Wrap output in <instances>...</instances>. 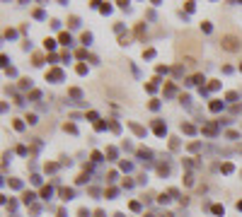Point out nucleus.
I'll return each mask as SVG.
<instances>
[{
    "label": "nucleus",
    "mask_w": 242,
    "mask_h": 217,
    "mask_svg": "<svg viewBox=\"0 0 242 217\" xmlns=\"http://www.w3.org/2000/svg\"><path fill=\"white\" fill-rule=\"evenodd\" d=\"M204 133H206V135H215V125H213V123L206 125V128H204Z\"/></svg>",
    "instance_id": "nucleus-4"
},
{
    "label": "nucleus",
    "mask_w": 242,
    "mask_h": 217,
    "mask_svg": "<svg viewBox=\"0 0 242 217\" xmlns=\"http://www.w3.org/2000/svg\"><path fill=\"white\" fill-rule=\"evenodd\" d=\"M201 80H204V75H194L189 82H191V85H196V82H201Z\"/></svg>",
    "instance_id": "nucleus-5"
},
{
    "label": "nucleus",
    "mask_w": 242,
    "mask_h": 217,
    "mask_svg": "<svg viewBox=\"0 0 242 217\" xmlns=\"http://www.w3.org/2000/svg\"><path fill=\"white\" fill-rule=\"evenodd\" d=\"M131 128H133V130H136V133H138V135H143V133H145V130H143V128H140V125H136V123H131Z\"/></svg>",
    "instance_id": "nucleus-6"
},
{
    "label": "nucleus",
    "mask_w": 242,
    "mask_h": 217,
    "mask_svg": "<svg viewBox=\"0 0 242 217\" xmlns=\"http://www.w3.org/2000/svg\"><path fill=\"white\" fill-rule=\"evenodd\" d=\"M49 77H51V80H61V77H63V72H61V70H51V75H49Z\"/></svg>",
    "instance_id": "nucleus-2"
},
{
    "label": "nucleus",
    "mask_w": 242,
    "mask_h": 217,
    "mask_svg": "<svg viewBox=\"0 0 242 217\" xmlns=\"http://www.w3.org/2000/svg\"><path fill=\"white\" fill-rule=\"evenodd\" d=\"M155 133H157V135H165V125L160 123V121L155 123Z\"/></svg>",
    "instance_id": "nucleus-3"
},
{
    "label": "nucleus",
    "mask_w": 242,
    "mask_h": 217,
    "mask_svg": "<svg viewBox=\"0 0 242 217\" xmlns=\"http://www.w3.org/2000/svg\"><path fill=\"white\" fill-rule=\"evenodd\" d=\"M220 44H223V48H225V51H237V48H240V39H237V36H233V34L223 36V41H220Z\"/></svg>",
    "instance_id": "nucleus-1"
},
{
    "label": "nucleus",
    "mask_w": 242,
    "mask_h": 217,
    "mask_svg": "<svg viewBox=\"0 0 242 217\" xmlns=\"http://www.w3.org/2000/svg\"><path fill=\"white\" fill-rule=\"evenodd\" d=\"M237 208H240V210H242V200H240V203H237Z\"/></svg>",
    "instance_id": "nucleus-7"
}]
</instances>
